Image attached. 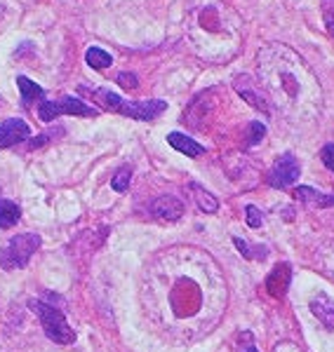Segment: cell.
I'll return each mask as SVG.
<instances>
[{
    "label": "cell",
    "instance_id": "6da1fadb",
    "mask_svg": "<svg viewBox=\"0 0 334 352\" xmlns=\"http://www.w3.org/2000/svg\"><path fill=\"white\" fill-rule=\"evenodd\" d=\"M28 305H31V310L38 315L45 336L50 340H54V343H59V345H69L76 340V333H73V329L69 327L66 317L61 315V310H56L54 305L43 303V300H31Z\"/></svg>",
    "mask_w": 334,
    "mask_h": 352
},
{
    "label": "cell",
    "instance_id": "7a4b0ae2",
    "mask_svg": "<svg viewBox=\"0 0 334 352\" xmlns=\"http://www.w3.org/2000/svg\"><path fill=\"white\" fill-rule=\"evenodd\" d=\"M41 247V235L36 232H24V235L12 237L3 249H0V268L3 270H19L26 268L28 261Z\"/></svg>",
    "mask_w": 334,
    "mask_h": 352
},
{
    "label": "cell",
    "instance_id": "3957f363",
    "mask_svg": "<svg viewBox=\"0 0 334 352\" xmlns=\"http://www.w3.org/2000/svg\"><path fill=\"white\" fill-rule=\"evenodd\" d=\"M38 116L43 122H52L59 116H81V118H94L97 111L92 106H87L81 99H73V96H64L61 101H43L38 106Z\"/></svg>",
    "mask_w": 334,
    "mask_h": 352
},
{
    "label": "cell",
    "instance_id": "277c9868",
    "mask_svg": "<svg viewBox=\"0 0 334 352\" xmlns=\"http://www.w3.org/2000/svg\"><path fill=\"white\" fill-rule=\"evenodd\" d=\"M299 174H302V167H299L297 157H294L292 153H285V155H280L278 160H275L273 169H271L269 184L273 186V188H287V186L297 184Z\"/></svg>",
    "mask_w": 334,
    "mask_h": 352
},
{
    "label": "cell",
    "instance_id": "5b68a950",
    "mask_svg": "<svg viewBox=\"0 0 334 352\" xmlns=\"http://www.w3.org/2000/svg\"><path fill=\"white\" fill-rule=\"evenodd\" d=\"M167 104L160 99H151V101H123L121 106V116L134 118V120H156L160 113H165Z\"/></svg>",
    "mask_w": 334,
    "mask_h": 352
},
{
    "label": "cell",
    "instance_id": "8992f818",
    "mask_svg": "<svg viewBox=\"0 0 334 352\" xmlns=\"http://www.w3.org/2000/svg\"><path fill=\"white\" fill-rule=\"evenodd\" d=\"M28 136H31V129H28V124L24 120H19V118L0 122V151L10 148V146H14V144H21Z\"/></svg>",
    "mask_w": 334,
    "mask_h": 352
},
{
    "label": "cell",
    "instance_id": "52a82bcc",
    "mask_svg": "<svg viewBox=\"0 0 334 352\" xmlns=\"http://www.w3.org/2000/svg\"><path fill=\"white\" fill-rule=\"evenodd\" d=\"M290 282H292L290 263H278L269 272V277H266V292L273 298H282L287 294V289H290Z\"/></svg>",
    "mask_w": 334,
    "mask_h": 352
},
{
    "label": "cell",
    "instance_id": "ba28073f",
    "mask_svg": "<svg viewBox=\"0 0 334 352\" xmlns=\"http://www.w3.org/2000/svg\"><path fill=\"white\" fill-rule=\"evenodd\" d=\"M151 212H154V217L160 221H179L181 214H184V204L172 195H163L151 204Z\"/></svg>",
    "mask_w": 334,
    "mask_h": 352
},
{
    "label": "cell",
    "instance_id": "9c48e42d",
    "mask_svg": "<svg viewBox=\"0 0 334 352\" xmlns=\"http://www.w3.org/2000/svg\"><path fill=\"white\" fill-rule=\"evenodd\" d=\"M311 312L318 317L322 327L334 331V303L330 298L322 296V294H320V296H315L313 300H311Z\"/></svg>",
    "mask_w": 334,
    "mask_h": 352
},
{
    "label": "cell",
    "instance_id": "30bf717a",
    "mask_svg": "<svg viewBox=\"0 0 334 352\" xmlns=\"http://www.w3.org/2000/svg\"><path fill=\"white\" fill-rule=\"evenodd\" d=\"M167 144L172 146L174 151L184 153V155H189V157H198V155H202V151H205L200 144H196L191 136H186L181 132H169L167 134Z\"/></svg>",
    "mask_w": 334,
    "mask_h": 352
},
{
    "label": "cell",
    "instance_id": "8fae6325",
    "mask_svg": "<svg viewBox=\"0 0 334 352\" xmlns=\"http://www.w3.org/2000/svg\"><path fill=\"white\" fill-rule=\"evenodd\" d=\"M294 197L299 202H306V204H318V207H332L334 204V195H322V192L313 190L311 186H299L294 190Z\"/></svg>",
    "mask_w": 334,
    "mask_h": 352
},
{
    "label": "cell",
    "instance_id": "7c38bea8",
    "mask_svg": "<svg viewBox=\"0 0 334 352\" xmlns=\"http://www.w3.org/2000/svg\"><path fill=\"white\" fill-rule=\"evenodd\" d=\"M17 85H19V92H21V101H24V106H31L33 101L43 99V87L41 85H36L33 80H28V78L19 76L17 78Z\"/></svg>",
    "mask_w": 334,
    "mask_h": 352
},
{
    "label": "cell",
    "instance_id": "4fadbf2b",
    "mask_svg": "<svg viewBox=\"0 0 334 352\" xmlns=\"http://www.w3.org/2000/svg\"><path fill=\"white\" fill-rule=\"evenodd\" d=\"M21 217V209L12 200H0V228H12Z\"/></svg>",
    "mask_w": 334,
    "mask_h": 352
},
{
    "label": "cell",
    "instance_id": "5bb4252c",
    "mask_svg": "<svg viewBox=\"0 0 334 352\" xmlns=\"http://www.w3.org/2000/svg\"><path fill=\"white\" fill-rule=\"evenodd\" d=\"M191 190H194V197H196L198 207H200L202 212L214 214L219 209V202H217V197H214L212 192H207L205 188H200L198 184H191Z\"/></svg>",
    "mask_w": 334,
    "mask_h": 352
},
{
    "label": "cell",
    "instance_id": "9a60e30c",
    "mask_svg": "<svg viewBox=\"0 0 334 352\" xmlns=\"http://www.w3.org/2000/svg\"><path fill=\"white\" fill-rule=\"evenodd\" d=\"M92 99L97 101L99 106H104L106 111H113V113H118V111H121V106H123V99H121V96L109 92V89H94V92H92Z\"/></svg>",
    "mask_w": 334,
    "mask_h": 352
},
{
    "label": "cell",
    "instance_id": "2e32d148",
    "mask_svg": "<svg viewBox=\"0 0 334 352\" xmlns=\"http://www.w3.org/2000/svg\"><path fill=\"white\" fill-rule=\"evenodd\" d=\"M85 61H87L92 68H97V71H104V68H109L111 66V54L106 52V50H101V47H90L87 50V54H85Z\"/></svg>",
    "mask_w": 334,
    "mask_h": 352
},
{
    "label": "cell",
    "instance_id": "e0dca14e",
    "mask_svg": "<svg viewBox=\"0 0 334 352\" xmlns=\"http://www.w3.org/2000/svg\"><path fill=\"white\" fill-rule=\"evenodd\" d=\"M129 179H132V169H129V167H121V169L116 172V176L111 179L113 190L125 192V190L129 188Z\"/></svg>",
    "mask_w": 334,
    "mask_h": 352
},
{
    "label": "cell",
    "instance_id": "ac0fdd59",
    "mask_svg": "<svg viewBox=\"0 0 334 352\" xmlns=\"http://www.w3.org/2000/svg\"><path fill=\"white\" fill-rule=\"evenodd\" d=\"M245 214H247V226H250V228H259V226H262L264 217H262V212L254 207V204H247Z\"/></svg>",
    "mask_w": 334,
    "mask_h": 352
},
{
    "label": "cell",
    "instance_id": "d6986e66",
    "mask_svg": "<svg viewBox=\"0 0 334 352\" xmlns=\"http://www.w3.org/2000/svg\"><path fill=\"white\" fill-rule=\"evenodd\" d=\"M118 85L125 89H134V87H139V80L132 73H121V76H118Z\"/></svg>",
    "mask_w": 334,
    "mask_h": 352
},
{
    "label": "cell",
    "instance_id": "ffe728a7",
    "mask_svg": "<svg viewBox=\"0 0 334 352\" xmlns=\"http://www.w3.org/2000/svg\"><path fill=\"white\" fill-rule=\"evenodd\" d=\"M320 157H322V162H325V167L334 172V144H327L325 148L320 151Z\"/></svg>",
    "mask_w": 334,
    "mask_h": 352
},
{
    "label": "cell",
    "instance_id": "44dd1931",
    "mask_svg": "<svg viewBox=\"0 0 334 352\" xmlns=\"http://www.w3.org/2000/svg\"><path fill=\"white\" fill-rule=\"evenodd\" d=\"M266 134V127L262 122H252L250 124V144H257V141H262Z\"/></svg>",
    "mask_w": 334,
    "mask_h": 352
},
{
    "label": "cell",
    "instance_id": "7402d4cb",
    "mask_svg": "<svg viewBox=\"0 0 334 352\" xmlns=\"http://www.w3.org/2000/svg\"><path fill=\"white\" fill-rule=\"evenodd\" d=\"M233 242H236L238 252H240L242 256H245V258H252V252H250V247H247V242H245V240H240V237H233Z\"/></svg>",
    "mask_w": 334,
    "mask_h": 352
}]
</instances>
